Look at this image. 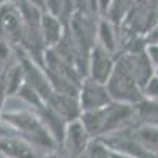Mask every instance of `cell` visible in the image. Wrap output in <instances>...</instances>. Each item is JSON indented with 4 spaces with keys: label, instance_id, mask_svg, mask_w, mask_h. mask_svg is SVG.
<instances>
[{
    "label": "cell",
    "instance_id": "cell-1",
    "mask_svg": "<svg viewBox=\"0 0 158 158\" xmlns=\"http://www.w3.org/2000/svg\"><path fill=\"white\" fill-rule=\"evenodd\" d=\"M0 118L16 131V135L30 142L33 147L44 149L46 152L56 150L59 144L52 138L49 130L40 118V115L33 109H22V111H2Z\"/></svg>",
    "mask_w": 158,
    "mask_h": 158
},
{
    "label": "cell",
    "instance_id": "cell-2",
    "mask_svg": "<svg viewBox=\"0 0 158 158\" xmlns=\"http://www.w3.org/2000/svg\"><path fill=\"white\" fill-rule=\"evenodd\" d=\"M106 87L112 101L136 104L144 98L142 89L135 77L128 52H120V56H115V67Z\"/></svg>",
    "mask_w": 158,
    "mask_h": 158
},
{
    "label": "cell",
    "instance_id": "cell-3",
    "mask_svg": "<svg viewBox=\"0 0 158 158\" xmlns=\"http://www.w3.org/2000/svg\"><path fill=\"white\" fill-rule=\"evenodd\" d=\"M24 35V21L16 3L0 5V40L19 46Z\"/></svg>",
    "mask_w": 158,
    "mask_h": 158
},
{
    "label": "cell",
    "instance_id": "cell-4",
    "mask_svg": "<svg viewBox=\"0 0 158 158\" xmlns=\"http://www.w3.org/2000/svg\"><path fill=\"white\" fill-rule=\"evenodd\" d=\"M115 67V54L104 49L101 44H95L89 54L87 76L97 82L106 84Z\"/></svg>",
    "mask_w": 158,
    "mask_h": 158
},
{
    "label": "cell",
    "instance_id": "cell-5",
    "mask_svg": "<svg viewBox=\"0 0 158 158\" xmlns=\"http://www.w3.org/2000/svg\"><path fill=\"white\" fill-rule=\"evenodd\" d=\"M77 101L81 106V112L82 111H89V109H98L109 104L112 101L106 84L97 82L94 79H90L89 76H85L79 87V95H77Z\"/></svg>",
    "mask_w": 158,
    "mask_h": 158
},
{
    "label": "cell",
    "instance_id": "cell-6",
    "mask_svg": "<svg viewBox=\"0 0 158 158\" xmlns=\"http://www.w3.org/2000/svg\"><path fill=\"white\" fill-rule=\"evenodd\" d=\"M92 139L94 138L89 135V131L84 127V123L81 122V118H74V120H70L67 123L62 146L68 152L70 156L76 158L87 152V147Z\"/></svg>",
    "mask_w": 158,
    "mask_h": 158
},
{
    "label": "cell",
    "instance_id": "cell-7",
    "mask_svg": "<svg viewBox=\"0 0 158 158\" xmlns=\"http://www.w3.org/2000/svg\"><path fill=\"white\" fill-rule=\"evenodd\" d=\"M0 153L5 158H41L30 142L21 136H0Z\"/></svg>",
    "mask_w": 158,
    "mask_h": 158
},
{
    "label": "cell",
    "instance_id": "cell-8",
    "mask_svg": "<svg viewBox=\"0 0 158 158\" xmlns=\"http://www.w3.org/2000/svg\"><path fill=\"white\" fill-rule=\"evenodd\" d=\"M35 112L40 115V118L43 120V123H44L46 128L49 130V133L52 135V138L56 139V142L59 144V146H62L68 120H67V118H65L60 112H57L54 108L49 106V104H46V103L43 104L41 108L35 109Z\"/></svg>",
    "mask_w": 158,
    "mask_h": 158
},
{
    "label": "cell",
    "instance_id": "cell-9",
    "mask_svg": "<svg viewBox=\"0 0 158 158\" xmlns=\"http://www.w3.org/2000/svg\"><path fill=\"white\" fill-rule=\"evenodd\" d=\"M67 25H65L59 18L52 16L51 13L44 11L43 18H41V36H43V43L46 48H56L60 40L65 35Z\"/></svg>",
    "mask_w": 158,
    "mask_h": 158
},
{
    "label": "cell",
    "instance_id": "cell-10",
    "mask_svg": "<svg viewBox=\"0 0 158 158\" xmlns=\"http://www.w3.org/2000/svg\"><path fill=\"white\" fill-rule=\"evenodd\" d=\"M115 27L117 25L112 24L108 18H100L98 19L97 43L101 44L104 49H108L109 52H112V54H117V46H118Z\"/></svg>",
    "mask_w": 158,
    "mask_h": 158
},
{
    "label": "cell",
    "instance_id": "cell-11",
    "mask_svg": "<svg viewBox=\"0 0 158 158\" xmlns=\"http://www.w3.org/2000/svg\"><path fill=\"white\" fill-rule=\"evenodd\" d=\"M44 11L59 18L68 27L70 19L76 11L74 0H44Z\"/></svg>",
    "mask_w": 158,
    "mask_h": 158
},
{
    "label": "cell",
    "instance_id": "cell-12",
    "mask_svg": "<svg viewBox=\"0 0 158 158\" xmlns=\"http://www.w3.org/2000/svg\"><path fill=\"white\" fill-rule=\"evenodd\" d=\"M24 82H25L24 68H22L21 62L18 60L16 65L8 67L6 73H5V94H6V97H15Z\"/></svg>",
    "mask_w": 158,
    "mask_h": 158
},
{
    "label": "cell",
    "instance_id": "cell-13",
    "mask_svg": "<svg viewBox=\"0 0 158 158\" xmlns=\"http://www.w3.org/2000/svg\"><path fill=\"white\" fill-rule=\"evenodd\" d=\"M136 117L144 122V125H155L158 127V101L142 98L139 103L135 104Z\"/></svg>",
    "mask_w": 158,
    "mask_h": 158
},
{
    "label": "cell",
    "instance_id": "cell-14",
    "mask_svg": "<svg viewBox=\"0 0 158 158\" xmlns=\"http://www.w3.org/2000/svg\"><path fill=\"white\" fill-rule=\"evenodd\" d=\"M133 136L146 149H149L153 153H158V127H155V125H142V127L133 130Z\"/></svg>",
    "mask_w": 158,
    "mask_h": 158
},
{
    "label": "cell",
    "instance_id": "cell-15",
    "mask_svg": "<svg viewBox=\"0 0 158 158\" xmlns=\"http://www.w3.org/2000/svg\"><path fill=\"white\" fill-rule=\"evenodd\" d=\"M15 97L21 98L25 104H29V106H30L33 111H35V109H38V108H41L43 104H44L43 98L40 97V94H38V92H36V90H35L29 82H24Z\"/></svg>",
    "mask_w": 158,
    "mask_h": 158
},
{
    "label": "cell",
    "instance_id": "cell-16",
    "mask_svg": "<svg viewBox=\"0 0 158 158\" xmlns=\"http://www.w3.org/2000/svg\"><path fill=\"white\" fill-rule=\"evenodd\" d=\"M87 156L89 158H111L109 147L104 142H101L98 138H94L87 147Z\"/></svg>",
    "mask_w": 158,
    "mask_h": 158
},
{
    "label": "cell",
    "instance_id": "cell-17",
    "mask_svg": "<svg viewBox=\"0 0 158 158\" xmlns=\"http://www.w3.org/2000/svg\"><path fill=\"white\" fill-rule=\"evenodd\" d=\"M142 95H144V98L156 100V101H158V76H156V74H153V76L149 79V82L144 85Z\"/></svg>",
    "mask_w": 158,
    "mask_h": 158
},
{
    "label": "cell",
    "instance_id": "cell-18",
    "mask_svg": "<svg viewBox=\"0 0 158 158\" xmlns=\"http://www.w3.org/2000/svg\"><path fill=\"white\" fill-rule=\"evenodd\" d=\"M144 40H146L147 44H158V24H155L153 27L144 35Z\"/></svg>",
    "mask_w": 158,
    "mask_h": 158
},
{
    "label": "cell",
    "instance_id": "cell-19",
    "mask_svg": "<svg viewBox=\"0 0 158 158\" xmlns=\"http://www.w3.org/2000/svg\"><path fill=\"white\" fill-rule=\"evenodd\" d=\"M146 52H147L150 62L153 63V67H156L158 65V44H147Z\"/></svg>",
    "mask_w": 158,
    "mask_h": 158
},
{
    "label": "cell",
    "instance_id": "cell-20",
    "mask_svg": "<svg viewBox=\"0 0 158 158\" xmlns=\"http://www.w3.org/2000/svg\"><path fill=\"white\" fill-rule=\"evenodd\" d=\"M111 2L112 0H97V8H98L100 18H106L108 11H109V6H111Z\"/></svg>",
    "mask_w": 158,
    "mask_h": 158
},
{
    "label": "cell",
    "instance_id": "cell-21",
    "mask_svg": "<svg viewBox=\"0 0 158 158\" xmlns=\"http://www.w3.org/2000/svg\"><path fill=\"white\" fill-rule=\"evenodd\" d=\"M109 155L111 158H133V156H130L123 152H118V150H114V149H109Z\"/></svg>",
    "mask_w": 158,
    "mask_h": 158
},
{
    "label": "cell",
    "instance_id": "cell-22",
    "mask_svg": "<svg viewBox=\"0 0 158 158\" xmlns=\"http://www.w3.org/2000/svg\"><path fill=\"white\" fill-rule=\"evenodd\" d=\"M43 158H70V156H65V155H62V153H57L56 150H52V152L46 153Z\"/></svg>",
    "mask_w": 158,
    "mask_h": 158
},
{
    "label": "cell",
    "instance_id": "cell-23",
    "mask_svg": "<svg viewBox=\"0 0 158 158\" xmlns=\"http://www.w3.org/2000/svg\"><path fill=\"white\" fill-rule=\"evenodd\" d=\"M27 2H30V3H33V5L40 6L41 10H44V0H27Z\"/></svg>",
    "mask_w": 158,
    "mask_h": 158
},
{
    "label": "cell",
    "instance_id": "cell-24",
    "mask_svg": "<svg viewBox=\"0 0 158 158\" xmlns=\"http://www.w3.org/2000/svg\"><path fill=\"white\" fill-rule=\"evenodd\" d=\"M19 0H0V5H10V3H18Z\"/></svg>",
    "mask_w": 158,
    "mask_h": 158
},
{
    "label": "cell",
    "instance_id": "cell-25",
    "mask_svg": "<svg viewBox=\"0 0 158 158\" xmlns=\"http://www.w3.org/2000/svg\"><path fill=\"white\" fill-rule=\"evenodd\" d=\"M155 74L158 76V65H156V67H155Z\"/></svg>",
    "mask_w": 158,
    "mask_h": 158
}]
</instances>
